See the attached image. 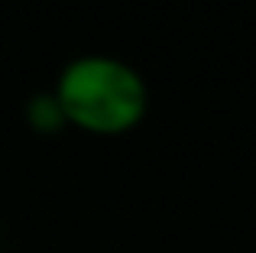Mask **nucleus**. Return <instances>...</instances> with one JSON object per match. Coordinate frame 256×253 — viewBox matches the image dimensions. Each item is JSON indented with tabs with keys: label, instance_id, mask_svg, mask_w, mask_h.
<instances>
[{
	"label": "nucleus",
	"instance_id": "nucleus-1",
	"mask_svg": "<svg viewBox=\"0 0 256 253\" xmlns=\"http://www.w3.org/2000/svg\"><path fill=\"white\" fill-rule=\"evenodd\" d=\"M52 91L65 110V120L94 136L130 133L150 110L146 78L130 62L104 52L68 58Z\"/></svg>",
	"mask_w": 256,
	"mask_h": 253
},
{
	"label": "nucleus",
	"instance_id": "nucleus-2",
	"mask_svg": "<svg viewBox=\"0 0 256 253\" xmlns=\"http://www.w3.org/2000/svg\"><path fill=\"white\" fill-rule=\"evenodd\" d=\"M23 117H26V124H30V130H36L39 136H56L58 130L68 126L56 91H36V94L26 101Z\"/></svg>",
	"mask_w": 256,
	"mask_h": 253
}]
</instances>
